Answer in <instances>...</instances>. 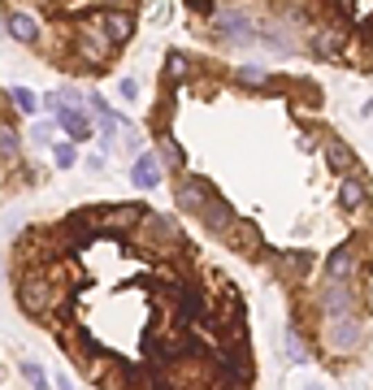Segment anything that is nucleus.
<instances>
[{
    "mask_svg": "<svg viewBox=\"0 0 373 390\" xmlns=\"http://www.w3.org/2000/svg\"><path fill=\"white\" fill-rule=\"evenodd\" d=\"M365 321L361 317H326L321 321V347H326L330 355H356L365 347Z\"/></svg>",
    "mask_w": 373,
    "mask_h": 390,
    "instance_id": "f257e3e1",
    "label": "nucleus"
},
{
    "mask_svg": "<svg viewBox=\"0 0 373 390\" xmlns=\"http://www.w3.org/2000/svg\"><path fill=\"white\" fill-rule=\"evenodd\" d=\"M321 317H352L356 313V304H361V295H356V286L352 282H326L321 286Z\"/></svg>",
    "mask_w": 373,
    "mask_h": 390,
    "instance_id": "f03ea898",
    "label": "nucleus"
},
{
    "mask_svg": "<svg viewBox=\"0 0 373 390\" xmlns=\"http://www.w3.org/2000/svg\"><path fill=\"white\" fill-rule=\"evenodd\" d=\"M213 200V187L204 183V178H196V174H187V178H178V208L183 213H204V204Z\"/></svg>",
    "mask_w": 373,
    "mask_h": 390,
    "instance_id": "7ed1b4c3",
    "label": "nucleus"
},
{
    "mask_svg": "<svg viewBox=\"0 0 373 390\" xmlns=\"http://www.w3.org/2000/svg\"><path fill=\"white\" fill-rule=\"evenodd\" d=\"M57 122L66 126V135H70V139H91V135H95V122H91V113H87L83 104H66V100H61Z\"/></svg>",
    "mask_w": 373,
    "mask_h": 390,
    "instance_id": "20e7f679",
    "label": "nucleus"
},
{
    "mask_svg": "<svg viewBox=\"0 0 373 390\" xmlns=\"http://www.w3.org/2000/svg\"><path fill=\"white\" fill-rule=\"evenodd\" d=\"M356 273V243H338L326 256V282H352Z\"/></svg>",
    "mask_w": 373,
    "mask_h": 390,
    "instance_id": "39448f33",
    "label": "nucleus"
},
{
    "mask_svg": "<svg viewBox=\"0 0 373 390\" xmlns=\"http://www.w3.org/2000/svg\"><path fill=\"white\" fill-rule=\"evenodd\" d=\"M87 26H91V30H100V39H104L109 48L131 39V18H126V13H100V18H91Z\"/></svg>",
    "mask_w": 373,
    "mask_h": 390,
    "instance_id": "423d86ee",
    "label": "nucleus"
},
{
    "mask_svg": "<svg viewBox=\"0 0 373 390\" xmlns=\"http://www.w3.org/2000/svg\"><path fill=\"white\" fill-rule=\"evenodd\" d=\"M161 169H165V165H161L156 152H139V160L131 165V183H135L139 191H152V187L161 183Z\"/></svg>",
    "mask_w": 373,
    "mask_h": 390,
    "instance_id": "0eeeda50",
    "label": "nucleus"
},
{
    "mask_svg": "<svg viewBox=\"0 0 373 390\" xmlns=\"http://www.w3.org/2000/svg\"><path fill=\"white\" fill-rule=\"evenodd\" d=\"M5 30H9L18 44H35V39H39V22L30 18V13H9V18H5Z\"/></svg>",
    "mask_w": 373,
    "mask_h": 390,
    "instance_id": "6e6552de",
    "label": "nucleus"
},
{
    "mask_svg": "<svg viewBox=\"0 0 373 390\" xmlns=\"http://www.w3.org/2000/svg\"><path fill=\"white\" fill-rule=\"evenodd\" d=\"M217 26H221V35H226V39H252V35H256V26H252L248 18H243L239 9L221 13V18H217Z\"/></svg>",
    "mask_w": 373,
    "mask_h": 390,
    "instance_id": "1a4fd4ad",
    "label": "nucleus"
},
{
    "mask_svg": "<svg viewBox=\"0 0 373 390\" xmlns=\"http://www.w3.org/2000/svg\"><path fill=\"white\" fill-rule=\"evenodd\" d=\"M326 160H330V169L347 174V169L356 165V152H352V148H347V143L338 139V135H330V139H326Z\"/></svg>",
    "mask_w": 373,
    "mask_h": 390,
    "instance_id": "9d476101",
    "label": "nucleus"
},
{
    "mask_svg": "<svg viewBox=\"0 0 373 390\" xmlns=\"http://www.w3.org/2000/svg\"><path fill=\"white\" fill-rule=\"evenodd\" d=\"M200 217H204V225H208V230H226V225L235 221V213H230V204H226L221 195H213V200L204 204V213H200Z\"/></svg>",
    "mask_w": 373,
    "mask_h": 390,
    "instance_id": "9b49d317",
    "label": "nucleus"
},
{
    "mask_svg": "<svg viewBox=\"0 0 373 390\" xmlns=\"http://www.w3.org/2000/svg\"><path fill=\"white\" fill-rule=\"evenodd\" d=\"M365 200H369V183H365V178H347L343 191H338V204H343L347 213H356V208H361Z\"/></svg>",
    "mask_w": 373,
    "mask_h": 390,
    "instance_id": "f8f14e48",
    "label": "nucleus"
},
{
    "mask_svg": "<svg viewBox=\"0 0 373 390\" xmlns=\"http://www.w3.org/2000/svg\"><path fill=\"white\" fill-rule=\"evenodd\" d=\"M338 48H343V35L330 26V30H313V53L321 57H338Z\"/></svg>",
    "mask_w": 373,
    "mask_h": 390,
    "instance_id": "ddd939ff",
    "label": "nucleus"
},
{
    "mask_svg": "<svg viewBox=\"0 0 373 390\" xmlns=\"http://www.w3.org/2000/svg\"><path fill=\"white\" fill-rule=\"evenodd\" d=\"M161 165H170V169L187 165V152H183V143H178L174 135H161Z\"/></svg>",
    "mask_w": 373,
    "mask_h": 390,
    "instance_id": "4468645a",
    "label": "nucleus"
},
{
    "mask_svg": "<svg viewBox=\"0 0 373 390\" xmlns=\"http://www.w3.org/2000/svg\"><path fill=\"white\" fill-rule=\"evenodd\" d=\"M18 152H22L18 130H13L9 122H0V160H18Z\"/></svg>",
    "mask_w": 373,
    "mask_h": 390,
    "instance_id": "2eb2a0df",
    "label": "nucleus"
},
{
    "mask_svg": "<svg viewBox=\"0 0 373 390\" xmlns=\"http://www.w3.org/2000/svg\"><path fill=\"white\" fill-rule=\"evenodd\" d=\"M44 295H48V290H44V278H39V273L22 282V304L30 308V313H39V308H44Z\"/></svg>",
    "mask_w": 373,
    "mask_h": 390,
    "instance_id": "dca6fc26",
    "label": "nucleus"
},
{
    "mask_svg": "<svg viewBox=\"0 0 373 390\" xmlns=\"http://www.w3.org/2000/svg\"><path fill=\"white\" fill-rule=\"evenodd\" d=\"M282 355H286L291 364H308V347L300 343V334H295V330H286V334H282Z\"/></svg>",
    "mask_w": 373,
    "mask_h": 390,
    "instance_id": "f3484780",
    "label": "nucleus"
},
{
    "mask_svg": "<svg viewBox=\"0 0 373 390\" xmlns=\"http://www.w3.org/2000/svg\"><path fill=\"white\" fill-rule=\"evenodd\" d=\"M22 378H26L30 386H35V390H53V382L44 378V369H39V364H30V360L22 364Z\"/></svg>",
    "mask_w": 373,
    "mask_h": 390,
    "instance_id": "a211bd4d",
    "label": "nucleus"
},
{
    "mask_svg": "<svg viewBox=\"0 0 373 390\" xmlns=\"http://www.w3.org/2000/svg\"><path fill=\"white\" fill-rule=\"evenodd\" d=\"M13 104H18L22 113H35L39 109V100H35V91H30V87H13Z\"/></svg>",
    "mask_w": 373,
    "mask_h": 390,
    "instance_id": "6ab92c4d",
    "label": "nucleus"
},
{
    "mask_svg": "<svg viewBox=\"0 0 373 390\" xmlns=\"http://www.w3.org/2000/svg\"><path fill=\"white\" fill-rule=\"evenodd\" d=\"M165 70H170V78H183V74L191 70V61H187L183 53H170V61H165Z\"/></svg>",
    "mask_w": 373,
    "mask_h": 390,
    "instance_id": "aec40b11",
    "label": "nucleus"
},
{
    "mask_svg": "<svg viewBox=\"0 0 373 390\" xmlns=\"http://www.w3.org/2000/svg\"><path fill=\"white\" fill-rule=\"evenodd\" d=\"M239 78H243V83H265V70H261V65H243Z\"/></svg>",
    "mask_w": 373,
    "mask_h": 390,
    "instance_id": "412c9836",
    "label": "nucleus"
},
{
    "mask_svg": "<svg viewBox=\"0 0 373 390\" xmlns=\"http://www.w3.org/2000/svg\"><path fill=\"white\" fill-rule=\"evenodd\" d=\"M57 165H61V169L74 165V148H70V143H57Z\"/></svg>",
    "mask_w": 373,
    "mask_h": 390,
    "instance_id": "4be33fe9",
    "label": "nucleus"
},
{
    "mask_svg": "<svg viewBox=\"0 0 373 390\" xmlns=\"http://www.w3.org/2000/svg\"><path fill=\"white\" fill-rule=\"evenodd\" d=\"M122 95H126V100H139V83H135V78H122Z\"/></svg>",
    "mask_w": 373,
    "mask_h": 390,
    "instance_id": "5701e85b",
    "label": "nucleus"
},
{
    "mask_svg": "<svg viewBox=\"0 0 373 390\" xmlns=\"http://www.w3.org/2000/svg\"><path fill=\"white\" fill-rule=\"evenodd\" d=\"M152 18H156V22L170 18V5H165V0H156V5H152Z\"/></svg>",
    "mask_w": 373,
    "mask_h": 390,
    "instance_id": "b1692460",
    "label": "nucleus"
},
{
    "mask_svg": "<svg viewBox=\"0 0 373 390\" xmlns=\"http://www.w3.org/2000/svg\"><path fill=\"white\" fill-rule=\"evenodd\" d=\"M57 390H74V386H70V382H57Z\"/></svg>",
    "mask_w": 373,
    "mask_h": 390,
    "instance_id": "393cba45",
    "label": "nucleus"
}]
</instances>
